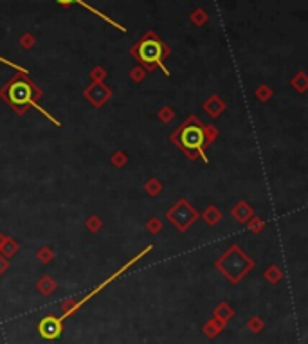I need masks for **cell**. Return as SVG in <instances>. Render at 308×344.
Segmentation results:
<instances>
[{
    "label": "cell",
    "instance_id": "cell-1",
    "mask_svg": "<svg viewBox=\"0 0 308 344\" xmlns=\"http://www.w3.org/2000/svg\"><path fill=\"white\" fill-rule=\"evenodd\" d=\"M0 99L11 106L18 116H24L29 108H36L51 123H54L56 126H62V123L54 116H51L47 110L38 105V101L42 99V88L31 80L29 74L16 72L4 87H0Z\"/></svg>",
    "mask_w": 308,
    "mask_h": 344
},
{
    "label": "cell",
    "instance_id": "cell-2",
    "mask_svg": "<svg viewBox=\"0 0 308 344\" xmlns=\"http://www.w3.org/2000/svg\"><path fill=\"white\" fill-rule=\"evenodd\" d=\"M171 143L191 161L202 159L205 164H209V159L205 155V125L197 116H187V119L171 133Z\"/></svg>",
    "mask_w": 308,
    "mask_h": 344
},
{
    "label": "cell",
    "instance_id": "cell-3",
    "mask_svg": "<svg viewBox=\"0 0 308 344\" xmlns=\"http://www.w3.org/2000/svg\"><path fill=\"white\" fill-rule=\"evenodd\" d=\"M130 54L141 63L146 72H151L155 70L157 67H161L164 70L166 76H169V70L168 67L164 65V60L169 58L171 54V49L166 42H162L159 38V34L155 31H146L136 44L132 45L130 49Z\"/></svg>",
    "mask_w": 308,
    "mask_h": 344
},
{
    "label": "cell",
    "instance_id": "cell-4",
    "mask_svg": "<svg viewBox=\"0 0 308 344\" xmlns=\"http://www.w3.org/2000/svg\"><path fill=\"white\" fill-rule=\"evenodd\" d=\"M215 265H217L218 271L224 272L233 283H238L240 279L254 267V261L251 260L238 245H231L225 251L224 256H222L220 260H217Z\"/></svg>",
    "mask_w": 308,
    "mask_h": 344
},
{
    "label": "cell",
    "instance_id": "cell-5",
    "mask_svg": "<svg viewBox=\"0 0 308 344\" xmlns=\"http://www.w3.org/2000/svg\"><path fill=\"white\" fill-rule=\"evenodd\" d=\"M166 218L173 223L175 229H179L180 233H186L187 229L200 218V213H198L186 198H179V200L168 209Z\"/></svg>",
    "mask_w": 308,
    "mask_h": 344
},
{
    "label": "cell",
    "instance_id": "cell-6",
    "mask_svg": "<svg viewBox=\"0 0 308 344\" xmlns=\"http://www.w3.org/2000/svg\"><path fill=\"white\" fill-rule=\"evenodd\" d=\"M112 88L105 85V81H92L87 88L83 90V95L94 108H101L107 101L112 99Z\"/></svg>",
    "mask_w": 308,
    "mask_h": 344
},
{
    "label": "cell",
    "instance_id": "cell-7",
    "mask_svg": "<svg viewBox=\"0 0 308 344\" xmlns=\"http://www.w3.org/2000/svg\"><path fill=\"white\" fill-rule=\"evenodd\" d=\"M202 108H204V112L207 113V116H211V118H218V116H222V113L225 112L227 105H225V101L220 98V95L213 94V95H209V98L205 99L204 105H202Z\"/></svg>",
    "mask_w": 308,
    "mask_h": 344
},
{
    "label": "cell",
    "instance_id": "cell-8",
    "mask_svg": "<svg viewBox=\"0 0 308 344\" xmlns=\"http://www.w3.org/2000/svg\"><path fill=\"white\" fill-rule=\"evenodd\" d=\"M62 332V322L54 317H45L40 322V333L45 339H56Z\"/></svg>",
    "mask_w": 308,
    "mask_h": 344
},
{
    "label": "cell",
    "instance_id": "cell-9",
    "mask_svg": "<svg viewBox=\"0 0 308 344\" xmlns=\"http://www.w3.org/2000/svg\"><path fill=\"white\" fill-rule=\"evenodd\" d=\"M231 216L238 223H247L251 220V216H254V209L251 207L245 200H240L238 204L231 209Z\"/></svg>",
    "mask_w": 308,
    "mask_h": 344
},
{
    "label": "cell",
    "instance_id": "cell-10",
    "mask_svg": "<svg viewBox=\"0 0 308 344\" xmlns=\"http://www.w3.org/2000/svg\"><path fill=\"white\" fill-rule=\"evenodd\" d=\"M200 216H202V220L207 223V225H217V223L222 220V211L217 207V205H209V207L205 209Z\"/></svg>",
    "mask_w": 308,
    "mask_h": 344
},
{
    "label": "cell",
    "instance_id": "cell-11",
    "mask_svg": "<svg viewBox=\"0 0 308 344\" xmlns=\"http://www.w3.org/2000/svg\"><path fill=\"white\" fill-rule=\"evenodd\" d=\"M18 249H20L18 242H16L15 238H9V236H6L4 243H2V247H0V254H2L4 258H11V256H15Z\"/></svg>",
    "mask_w": 308,
    "mask_h": 344
},
{
    "label": "cell",
    "instance_id": "cell-12",
    "mask_svg": "<svg viewBox=\"0 0 308 344\" xmlns=\"http://www.w3.org/2000/svg\"><path fill=\"white\" fill-rule=\"evenodd\" d=\"M290 85H292V87L296 88L297 92H301V94H303V92H306L308 90V76H306V72H303V70H301V72H297L296 76L290 80Z\"/></svg>",
    "mask_w": 308,
    "mask_h": 344
},
{
    "label": "cell",
    "instance_id": "cell-13",
    "mask_svg": "<svg viewBox=\"0 0 308 344\" xmlns=\"http://www.w3.org/2000/svg\"><path fill=\"white\" fill-rule=\"evenodd\" d=\"M189 20H191V24H193V26L202 27V26H205V24H207V20H209V15H207V13H205L202 8H197L195 11H191Z\"/></svg>",
    "mask_w": 308,
    "mask_h": 344
},
{
    "label": "cell",
    "instance_id": "cell-14",
    "mask_svg": "<svg viewBox=\"0 0 308 344\" xmlns=\"http://www.w3.org/2000/svg\"><path fill=\"white\" fill-rule=\"evenodd\" d=\"M254 95H256L258 101L267 103V101H271V99H272L274 92H272V88L268 87V85H260V87L256 88V92H254Z\"/></svg>",
    "mask_w": 308,
    "mask_h": 344
},
{
    "label": "cell",
    "instance_id": "cell-15",
    "mask_svg": "<svg viewBox=\"0 0 308 344\" xmlns=\"http://www.w3.org/2000/svg\"><path fill=\"white\" fill-rule=\"evenodd\" d=\"M144 191H146L150 197H157L159 193L162 191V184L159 179H150L146 184H144Z\"/></svg>",
    "mask_w": 308,
    "mask_h": 344
},
{
    "label": "cell",
    "instance_id": "cell-16",
    "mask_svg": "<svg viewBox=\"0 0 308 344\" xmlns=\"http://www.w3.org/2000/svg\"><path fill=\"white\" fill-rule=\"evenodd\" d=\"M36 258L42 261V263H49V261L54 260V251L49 245H42L40 249L36 251Z\"/></svg>",
    "mask_w": 308,
    "mask_h": 344
},
{
    "label": "cell",
    "instance_id": "cell-17",
    "mask_svg": "<svg viewBox=\"0 0 308 344\" xmlns=\"http://www.w3.org/2000/svg\"><path fill=\"white\" fill-rule=\"evenodd\" d=\"M247 225H249V231L253 233H261L265 229V220L261 218V216H251V220L247 222Z\"/></svg>",
    "mask_w": 308,
    "mask_h": 344
},
{
    "label": "cell",
    "instance_id": "cell-18",
    "mask_svg": "<svg viewBox=\"0 0 308 344\" xmlns=\"http://www.w3.org/2000/svg\"><path fill=\"white\" fill-rule=\"evenodd\" d=\"M110 162L114 168H123V166L128 164V155H126L125 151H116L110 157Z\"/></svg>",
    "mask_w": 308,
    "mask_h": 344
},
{
    "label": "cell",
    "instance_id": "cell-19",
    "mask_svg": "<svg viewBox=\"0 0 308 344\" xmlns=\"http://www.w3.org/2000/svg\"><path fill=\"white\" fill-rule=\"evenodd\" d=\"M85 227H87L90 233H98L99 229L103 227V220L99 218V216L92 215V216H88V218H87V222H85Z\"/></svg>",
    "mask_w": 308,
    "mask_h": 344
},
{
    "label": "cell",
    "instance_id": "cell-20",
    "mask_svg": "<svg viewBox=\"0 0 308 344\" xmlns=\"http://www.w3.org/2000/svg\"><path fill=\"white\" fill-rule=\"evenodd\" d=\"M159 119H161L162 123H171L173 119H175V110H173L171 106H162V108L159 110Z\"/></svg>",
    "mask_w": 308,
    "mask_h": 344
},
{
    "label": "cell",
    "instance_id": "cell-21",
    "mask_svg": "<svg viewBox=\"0 0 308 344\" xmlns=\"http://www.w3.org/2000/svg\"><path fill=\"white\" fill-rule=\"evenodd\" d=\"M146 70L143 69L141 65H137V67H133L132 70H130V80L132 81H136V83H141V81H144V78H146Z\"/></svg>",
    "mask_w": 308,
    "mask_h": 344
},
{
    "label": "cell",
    "instance_id": "cell-22",
    "mask_svg": "<svg viewBox=\"0 0 308 344\" xmlns=\"http://www.w3.org/2000/svg\"><path fill=\"white\" fill-rule=\"evenodd\" d=\"M218 137V128L215 125H205V143H207V146L209 144H213L215 141H217Z\"/></svg>",
    "mask_w": 308,
    "mask_h": 344
},
{
    "label": "cell",
    "instance_id": "cell-23",
    "mask_svg": "<svg viewBox=\"0 0 308 344\" xmlns=\"http://www.w3.org/2000/svg\"><path fill=\"white\" fill-rule=\"evenodd\" d=\"M107 76H108V72L105 69H103L101 65H95L94 69L90 70L92 81H105V80H107Z\"/></svg>",
    "mask_w": 308,
    "mask_h": 344
},
{
    "label": "cell",
    "instance_id": "cell-24",
    "mask_svg": "<svg viewBox=\"0 0 308 344\" xmlns=\"http://www.w3.org/2000/svg\"><path fill=\"white\" fill-rule=\"evenodd\" d=\"M265 278H267L268 281H272V283L279 281V279H281V269L276 267V265H271V267H268V271L265 272Z\"/></svg>",
    "mask_w": 308,
    "mask_h": 344
},
{
    "label": "cell",
    "instance_id": "cell-25",
    "mask_svg": "<svg viewBox=\"0 0 308 344\" xmlns=\"http://www.w3.org/2000/svg\"><path fill=\"white\" fill-rule=\"evenodd\" d=\"M38 289H40L44 294L52 292V290H54V281H52L49 276H44V278L40 279V283H38Z\"/></svg>",
    "mask_w": 308,
    "mask_h": 344
},
{
    "label": "cell",
    "instance_id": "cell-26",
    "mask_svg": "<svg viewBox=\"0 0 308 344\" xmlns=\"http://www.w3.org/2000/svg\"><path fill=\"white\" fill-rule=\"evenodd\" d=\"M146 229L151 233V235H159V233L162 231V222H161V218H157V216H155V218H151L150 222L146 223Z\"/></svg>",
    "mask_w": 308,
    "mask_h": 344
},
{
    "label": "cell",
    "instance_id": "cell-27",
    "mask_svg": "<svg viewBox=\"0 0 308 344\" xmlns=\"http://www.w3.org/2000/svg\"><path fill=\"white\" fill-rule=\"evenodd\" d=\"M18 42L24 49H31V47H34V44H36V38H34V34H31V33H24Z\"/></svg>",
    "mask_w": 308,
    "mask_h": 344
},
{
    "label": "cell",
    "instance_id": "cell-28",
    "mask_svg": "<svg viewBox=\"0 0 308 344\" xmlns=\"http://www.w3.org/2000/svg\"><path fill=\"white\" fill-rule=\"evenodd\" d=\"M8 267H9V261H8V258H4L2 254H0V274L2 272H6L8 271Z\"/></svg>",
    "mask_w": 308,
    "mask_h": 344
},
{
    "label": "cell",
    "instance_id": "cell-29",
    "mask_svg": "<svg viewBox=\"0 0 308 344\" xmlns=\"http://www.w3.org/2000/svg\"><path fill=\"white\" fill-rule=\"evenodd\" d=\"M56 2H58L60 6H63V8H69L70 4H76L78 0H56Z\"/></svg>",
    "mask_w": 308,
    "mask_h": 344
},
{
    "label": "cell",
    "instance_id": "cell-30",
    "mask_svg": "<svg viewBox=\"0 0 308 344\" xmlns=\"http://www.w3.org/2000/svg\"><path fill=\"white\" fill-rule=\"evenodd\" d=\"M4 238H6V236L2 235V233H0V247H2V243H4Z\"/></svg>",
    "mask_w": 308,
    "mask_h": 344
}]
</instances>
